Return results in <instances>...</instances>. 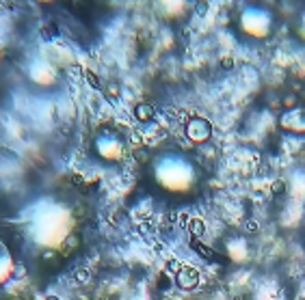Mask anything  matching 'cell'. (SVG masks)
I'll list each match as a JSON object with an SVG mask.
<instances>
[{
  "label": "cell",
  "mask_w": 305,
  "mask_h": 300,
  "mask_svg": "<svg viewBox=\"0 0 305 300\" xmlns=\"http://www.w3.org/2000/svg\"><path fill=\"white\" fill-rule=\"evenodd\" d=\"M178 283H180V287H184V290H191V287H195L199 283L197 270H193V268H180Z\"/></svg>",
  "instance_id": "obj_1"
},
{
  "label": "cell",
  "mask_w": 305,
  "mask_h": 300,
  "mask_svg": "<svg viewBox=\"0 0 305 300\" xmlns=\"http://www.w3.org/2000/svg\"><path fill=\"white\" fill-rule=\"evenodd\" d=\"M134 113H137V117L141 121H150V117L154 115V110H152L150 104H141V106H137V110H134Z\"/></svg>",
  "instance_id": "obj_2"
},
{
  "label": "cell",
  "mask_w": 305,
  "mask_h": 300,
  "mask_svg": "<svg viewBox=\"0 0 305 300\" xmlns=\"http://www.w3.org/2000/svg\"><path fill=\"white\" fill-rule=\"evenodd\" d=\"M189 229H191V233H193V238H202V235H203V229H206V227H203V222L202 220H191V225H189Z\"/></svg>",
  "instance_id": "obj_3"
},
{
  "label": "cell",
  "mask_w": 305,
  "mask_h": 300,
  "mask_svg": "<svg viewBox=\"0 0 305 300\" xmlns=\"http://www.w3.org/2000/svg\"><path fill=\"white\" fill-rule=\"evenodd\" d=\"M193 249H195L199 255H203L206 259H212L214 257V253H212V249H208V246H203V244H197V242H193Z\"/></svg>",
  "instance_id": "obj_4"
},
{
  "label": "cell",
  "mask_w": 305,
  "mask_h": 300,
  "mask_svg": "<svg viewBox=\"0 0 305 300\" xmlns=\"http://www.w3.org/2000/svg\"><path fill=\"white\" fill-rule=\"evenodd\" d=\"M87 78H89V82H91V85H93V86H96V89H98V86H100V82H98V78H96V76H93L91 72H87Z\"/></svg>",
  "instance_id": "obj_5"
}]
</instances>
